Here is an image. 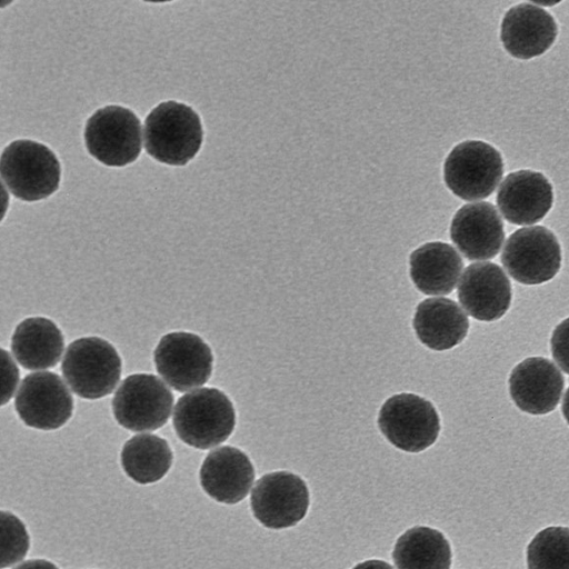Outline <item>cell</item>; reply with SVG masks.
<instances>
[{
	"instance_id": "cell-29",
	"label": "cell",
	"mask_w": 569,
	"mask_h": 569,
	"mask_svg": "<svg viewBox=\"0 0 569 569\" xmlns=\"http://www.w3.org/2000/svg\"><path fill=\"white\" fill-rule=\"evenodd\" d=\"M352 569H393L388 562L370 559L356 565Z\"/></svg>"
},
{
	"instance_id": "cell-12",
	"label": "cell",
	"mask_w": 569,
	"mask_h": 569,
	"mask_svg": "<svg viewBox=\"0 0 569 569\" xmlns=\"http://www.w3.org/2000/svg\"><path fill=\"white\" fill-rule=\"evenodd\" d=\"M14 408L27 426L40 430H54L62 427L72 416L73 399L57 373L34 372L21 381Z\"/></svg>"
},
{
	"instance_id": "cell-3",
	"label": "cell",
	"mask_w": 569,
	"mask_h": 569,
	"mask_svg": "<svg viewBox=\"0 0 569 569\" xmlns=\"http://www.w3.org/2000/svg\"><path fill=\"white\" fill-rule=\"evenodd\" d=\"M1 179L9 191L23 201H38L59 188L61 169L53 151L32 140H14L0 160Z\"/></svg>"
},
{
	"instance_id": "cell-6",
	"label": "cell",
	"mask_w": 569,
	"mask_h": 569,
	"mask_svg": "<svg viewBox=\"0 0 569 569\" xmlns=\"http://www.w3.org/2000/svg\"><path fill=\"white\" fill-rule=\"evenodd\" d=\"M503 161L500 152L485 141L467 140L447 156L443 179L459 198L473 201L489 197L500 182Z\"/></svg>"
},
{
	"instance_id": "cell-4",
	"label": "cell",
	"mask_w": 569,
	"mask_h": 569,
	"mask_svg": "<svg viewBox=\"0 0 569 569\" xmlns=\"http://www.w3.org/2000/svg\"><path fill=\"white\" fill-rule=\"evenodd\" d=\"M122 362L116 348L99 337L72 341L64 353L61 371L71 390L84 399L110 395L120 380Z\"/></svg>"
},
{
	"instance_id": "cell-19",
	"label": "cell",
	"mask_w": 569,
	"mask_h": 569,
	"mask_svg": "<svg viewBox=\"0 0 569 569\" xmlns=\"http://www.w3.org/2000/svg\"><path fill=\"white\" fill-rule=\"evenodd\" d=\"M413 329L421 343L432 350H448L466 338L469 319L458 303L448 298L421 301L413 317Z\"/></svg>"
},
{
	"instance_id": "cell-5",
	"label": "cell",
	"mask_w": 569,
	"mask_h": 569,
	"mask_svg": "<svg viewBox=\"0 0 569 569\" xmlns=\"http://www.w3.org/2000/svg\"><path fill=\"white\" fill-rule=\"evenodd\" d=\"M89 153L109 167L133 162L142 147V128L133 111L121 106L98 109L84 128Z\"/></svg>"
},
{
	"instance_id": "cell-20",
	"label": "cell",
	"mask_w": 569,
	"mask_h": 569,
	"mask_svg": "<svg viewBox=\"0 0 569 569\" xmlns=\"http://www.w3.org/2000/svg\"><path fill=\"white\" fill-rule=\"evenodd\" d=\"M410 277L425 295H449L455 289L463 262L453 247L446 242H427L410 254Z\"/></svg>"
},
{
	"instance_id": "cell-27",
	"label": "cell",
	"mask_w": 569,
	"mask_h": 569,
	"mask_svg": "<svg viewBox=\"0 0 569 569\" xmlns=\"http://www.w3.org/2000/svg\"><path fill=\"white\" fill-rule=\"evenodd\" d=\"M1 368H2V405H6L13 396L17 383L19 381V370L16 362L7 350L1 349Z\"/></svg>"
},
{
	"instance_id": "cell-16",
	"label": "cell",
	"mask_w": 569,
	"mask_h": 569,
	"mask_svg": "<svg viewBox=\"0 0 569 569\" xmlns=\"http://www.w3.org/2000/svg\"><path fill=\"white\" fill-rule=\"evenodd\" d=\"M496 201L508 222L518 226L532 224L540 221L551 209L553 190L541 172L518 170L503 179Z\"/></svg>"
},
{
	"instance_id": "cell-25",
	"label": "cell",
	"mask_w": 569,
	"mask_h": 569,
	"mask_svg": "<svg viewBox=\"0 0 569 569\" xmlns=\"http://www.w3.org/2000/svg\"><path fill=\"white\" fill-rule=\"evenodd\" d=\"M1 568L21 561L29 550V535L13 513L1 511Z\"/></svg>"
},
{
	"instance_id": "cell-17",
	"label": "cell",
	"mask_w": 569,
	"mask_h": 569,
	"mask_svg": "<svg viewBox=\"0 0 569 569\" xmlns=\"http://www.w3.org/2000/svg\"><path fill=\"white\" fill-rule=\"evenodd\" d=\"M558 34L553 17L543 8L523 2L511 7L501 22L503 48L518 59H531L546 52Z\"/></svg>"
},
{
	"instance_id": "cell-24",
	"label": "cell",
	"mask_w": 569,
	"mask_h": 569,
	"mask_svg": "<svg viewBox=\"0 0 569 569\" xmlns=\"http://www.w3.org/2000/svg\"><path fill=\"white\" fill-rule=\"evenodd\" d=\"M528 569H569V528L548 527L527 547Z\"/></svg>"
},
{
	"instance_id": "cell-21",
	"label": "cell",
	"mask_w": 569,
	"mask_h": 569,
	"mask_svg": "<svg viewBox=\"0 0 569 569\" xmlns=\"http://www.w3.org/2000/svg\"><path fill=\"white\" fill-rule=\"evenodd\" d=\"M64 346L61 330L50 319L31 317L21 321L11 338V350L26 369L41 370L57 366Z\"/></svg>"
},
{
	"instance_id": "cell-26",
	"label": "cell",
	"mask_w": 569,
	"mask_h": 569,
	"mask_svg": "<svg viewBox=\"0 0 569 569\" xmlns=\"http://www.w3.org/2000/svg\"><path fill=\"white\" fill-rule=\"evenodd\" d=\"M551 353L555 361L569 375V318L555 328L550 340Z\"/></svg>"
},
{
	"instance_id": "cell-9",
	"label": "cell",
	"mask_w": 569,
	"mask_h": 569,
	"mask_svg": "<svg viewBox=\"0 0 569 569\" xmlns=\"http://www.w3.org/2000/svg\"><path fill=\"white\" fill-rule=\"evenodd\" d=\"M173 405L170 389L154 375L128 376L112 399L117 422L131 431H152L166 425Z\"/></svg>"
},
{
	"instance_id": "cell-30",
	"label": "cell",
	"mask_w": 569,
	"mask_h": 569,
	"mask_svg": "<svg viewBox=\"0 0 569 569\" xmlns=\"http://www.w3.org/2000/svg\"><path fill=\"white\" fill-rule=\"evenodd\" d=\"M561 410H562L563 418L566 419L567 423L569 425V388L567 389V391L565 393Z\"/></svg>"
},
{
	"instance_id": "cell-8",
	"label": "cell",
	"mask_w": 569,
	"mask_h": 569,
	"mask_svg": "<svg viewBox=\"0 0 569 569\" xmlns=\"http://www.w3.org/2000/svg\"><path fill=\"white\" fill-rule=\"evenodd\" d=\"M506 271L516 281L533 286L551 280L561 267V248L552 231L542 226L516 230L501 253Z\"/></svg>"
},
{
	"instance_id": "cell-7",
	"label": "cell",
	"mask_w": 569,
	"mask_h": 569,
	"mask_svg": "<svg viewBox=\"0 0 569 569\" xmlns=\"http://www.w3.org/2000/svg\"><path fill=\"white\" fill-rule=\"evenodd\" d=\"M378 426L387 440L400 450L420 452L435 443L440 419L433 405L413 393H399L382 405Z\"/></svg>"
},
{
	"instance_id": "cell-28",
	"label": "cell",
	"mask_w": 569,
	"mask_h": 569,
	"mask_svg": "<svg viewBox=\"0 0 569 569\" xmlns=\"http://www.w3.org/2000/svg\"><path fill=\"white\" fill-rule=\"evenodd\" d=\"M13 569H59V568L46 559H30V560H27L18 566H16Z\"/></svg>"
},
{
	"instance_id": "cell-11",
	"label": "cell",
	"mask_w": 569,
	"mask_h": 569,
	"mask_svg": "<svg viewBox=\"0 0 569 569\" xmlns=\"http://www.w3.org/2000/svg\"><path fill=\"white\" fill-rule=\"evenodd\" d=\"M254 518L270 529H284L301 521L309 507V490L305 481L289 471L262 476L254 485L251 498Z\"/></svg>"
},
{
	"instance_id": "cell-18",
	"label": "cell",
	"mask_w": 569,
	"mask_h": 569,
	"mask_svg": "<svg viewBox=\"0 0 569 569\" xmlns=\"http://www.w3.org/2000/svg\"><path fill=\"white\" fill-rule=\"evenodd\" d=\"M199 476L201 487L209 497L221 503L234 505L249 493L254 469L243 451L223 446L208 453Z\"/></svg>"
},
{
	"instance_id": "cell-1",
	"label": "cell",
	"mask_w": 569,
	"mask_h": 569,
	"mask_svg": "<svg viewBox=\"0 0 569 569\" xmlns=\"http://www.w3.org/2000/svg\"><path fill=\"white\" fill-rule=\"evenodd\" d=\"M202 139L200 117L188 104L161 102L146 118L144 148L159 162L187 164L200 150Z\"/></svg>"
},
{
	"instance_id": "cell-13",
	"label": "cell",
	"mask_w": 569,
	"mask_h": 569,
	"mask_svg": "<svg viewBox=\"0 0 569 569\" xmlns=\"http://www.w3.org/2000/svg\"><path fill=\"white\" fill-rule=\"evenodd\" d=\"M511 283L505 271L492 262L467 267L458 287V298L465 310L480 321H496L509 309Z\"/></svg>"
},
{
	"instance_id": "cell-15",
	"label": "cell",
	"mask_w": 569,
	"mask_h": 569,
	"mask_svg": "<svg viewBox=\"0 0 569 569\" xmlns=\"http://www.w3.org/2000/svg\"><path fill=\"white\" fill-rule=\"evenodd\" d=\"M450 237L468 260L492 259L505 240L503 222L490 202L468 203L453 216Z\"/></svg>"
},
{
	"instance_id": "cell-14",
	"label": "cell",
	"mask_w": 569,
	"mask_h": 569,
	"mask_svg": "<svg viewBox=\"0 0 569 569\" xmlns=\"http://www.w3.org/2000/svg\"><path fill=\"white\" fill-rule=\"evenodd\" d=\"M565 379L560 370L547 358L522 360L509 377V393L515 405L530 415H546L558 406Z\"/></svg>"
},
{
	"instance_id": "cell-2",
	"label": "cell",
	"mask_w": 569,
	"mask_h": 569,
	"mask_svg": "<svg viewBox=\"0 0 569 569\" xmlns=\"http://www.w3.org/2000/svg\"><path fill=\"white\" fill-rule=\"evenodd\" d=\"M236 425L232 402L216 388H201L179 398L173 412L177 436L197 449H210L226 441Z\"/></svg>"
},
{
	"instance_id": "cell-10",
	"label": "cell",
	"mask_w": 569,
	"mask_h": 569,
	"mask_svg": "<svg viewBox=\"0 0 569 569\" xmlns=\"http://www.w3.org/2000/svg\"><path fill=\"white\" fill-rule=\"evenodd\" d=\"M153 359L161 378L180 392L204 385L212 373L210 347L191 332L164 335L154 350Z\"/></svg>"
},
{
	"instance_id": "cell-22",
	"label": "cell",
	"mask_w": 569,
	"mask_h": 569,
	"mask_svg": "<svg viewBox=\"0 0 569 569\" xmlns=\"http://www.w3.org/2000/svg\"><path fill=\"white\" fill-rule=\"evenodd\" d=\"M392 559L397 569H450L451 548L442 532L418 526L397 539Z\"/></svg>"
},
{
	"instance_id": "cell-23",
	"label": "cell",
	"mask_w": 569,
	"mask_h": 569,
	"mask_svg": "<svg viewBox=\"0 0 569 569\" xmlns=\"http://www.w3.org/2000/svg\"><path fill=\"white\" fill-rule=\"evenodd\" d=\"M121 466L133 481L148 485L169 471L173 455L166 439L156 435H137L121 450Z\"/></svg>"
}]
</instances>
